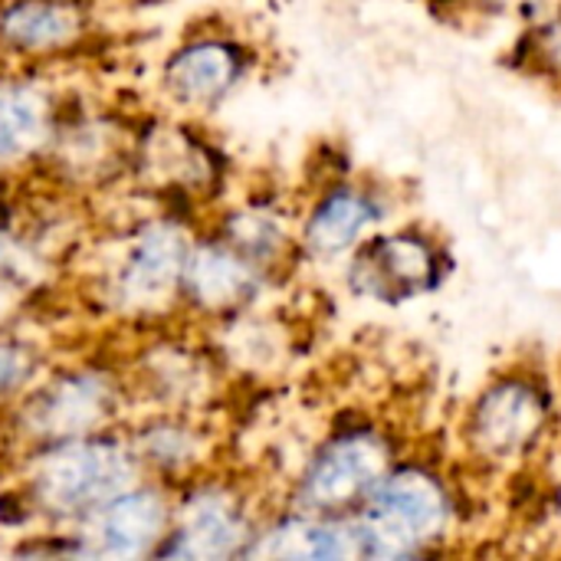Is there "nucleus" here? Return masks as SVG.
Here are the masks:
<instances>
[{
    "label": "nucleus",
    "mask_w": 561,
    "mask_h": 561,
    "mask_svg": "<svg viewBox=\"0 0 561 561\" xmlns=\"http://www.w3.org/2000/svg\"><path fill=\"white\" fill-rule=\"evenodd\" d=\"M273 279L276 276L263 266L201 227L181 279V322L224 325L237 316H250Z\"/></svg>",
    "instance_id": "9d476101"
},
{
    "label": "nucleus",
    "mask_w": 561,
    "mask_h": 561,
    "mask_svg": "<svg viewBox=\"0 0 561 561\" xmlns=\"http://www.w3.org/2000/svg\"><path fill=\"white\" fill-rule=\"evenodd\" d=\"M7 473L3 496L26 529H69L145 480L125 424L20 450L7 460Z\"/></svg>",
    "instance_id": "f03ea898"
},
{
    "label": "nucleus",
    "mask_w": 561,
    "mask_h": 561,
    "mask_svg": "<svg viewBox=\"0 0 561 561\" xmlns=\"http://www.w3.org/2000/svg\"><path fill=\"white\" fill-rule=\"evenodd\" d=\"M131 414L135 398L122 358L89 355L76 362H53L46 375L0 414V444L7 447L3 460L39 444L118 427Z\"/></svg>",
    "instance_id": "7ed1b4c3"
},
{
    "label": "nucleus",
    "mask_w": 561,
    "mask_h": 561,
    "mask_svg": "<svg viewBox=\"0 0 561 561\" xmlns=\"http://www.w3.org/2000/svg\"><path fill=\"white\" fill-rule=\"evenodd\" d=\"M3 187H7V181H0V204H3Z\"/></svg>",
    "instance_id": "412c9836"
},
{
    "label": "nucleus",
    "mask_w": 561,
    "mask_h": 561,
    "mask_svg": "<svg viewBox=\"0 0 561 561\" xmlns=\"http://www.w3.org/2000/svg\"><path fill=\"white\" fill-rule=\"evenodd\" d=\"M378 217H381V204L368 187L339 181L309 204L302 220H296L299 253L316 263L342 260L365 240V233L378 224Z\"/></svg>",
    "instance_id": "dca6fc26"
},
{
    "label": "nucleus",
    "mask_w": 561,
    "mask_h": 561,
    "mask_svg": "<svg viewBox=\"0 0 561 561\" xmlns=\"http://www.w3.org/2000/svg\"><path fill=\"white\" fill-rule=\"evenodd\" d=\"M95 36L89 0H0V62L53 69Z\"/></svg>",
    "instance_id": "ddd939ff"
},
{
    "label": "nucleus",
    "mask_w": 561,
    "mask_h": 561,
    "mask_svg": "<svg viewBox=\"0 0 561 561\" xmlns=\"http://www.w3.org/2000/svg\"><path fill=\"white\" fill-rule=\"evenodd\" d=\"M256 66L253 46L224 26H201L181 33V39L158 62V95L161 102L184 115H214L230 102Z\"/></svg>",
    "instance_id": "423d86ee"
},
{
    "label": "nucleus",
    "mask_w": 561,
    "mask_h": 561,
    "mask_svg": "<svg viewBox=\"0 0 561 561\" xmlns=\"http://www.w3.org/2000/svg\"><path fill=\"white\" fill-rule=\"evenodd\" d=\"M263 510L253 493L214 467L181 486H174V516L164 546L154 559L168 561H227L247 559L263 523Z\"/></svg>",
    "instance_id": "20e7f679"
},
{
    "label": "nucleus",
    "mask_w": 561,
    "mask_h": 561,
    "mask_svg": "<svg viewBox=\"0 0 561 561\" xmlns=\"http://www.w3.org/2000/svg\"><path fill=\"white\" fill-rule=\"evenodd\" d=\"M247 559L342 561L362 559L352 516H316L299 510L266 513Z\"/></svg>",
    "instance_id": "f3484780"
},
{
    "label": "nucleus",
    "mask_w": 561,
    "mask_h": 561,
    "mask_svg": "<svg viewBox=\"0 0 561 561\" xmlns=\"http://www.w3.org/2000/svg\"><path fill=\"white\" fill-rule=\"evenodd\" d=\"M135 355L122 358L135 411L174 408V411H210L224 385L220 355L184 332H141Z\"/></svg>",
    "instance_id": "6e6552de"
},
{
    "label": "nucleus",
    "mask_w": 561,
    "mask_h": 561,
    "mask_svg": "<svg viewBox=\"0 0 561 561\" xmlns=\"http://www.w3.org/2000/svg\"><path fill=\"white\" fill-rule=\"evenodd\" d=\"M348 263V286L362 299L408 302L431 293L444 276L440 250L417 230H394L362 240Z\"/></svg>",
    "instance_id": "4468645a"
},
{
    "label": "nucleus",
    "mask_w": 561,
    "mask_h": 561,
    "mask_svg": "<svg viewBox=\"0 0 561 561\" xmlns=\"http://www.w3.org/2000/svg\"><path fill=\"white\" fill-rule=\"evenodd\" d=\"M352 519L362 559H411L444 536L450 523V496L431 470L391 467Z\"/></svg>",
    "instance_id": "39448f33"
},
{
    "label": "nucleus",
    "mask_w": 561,
    "mask_h": 561,
    "mask_svg": "<svg viewBox=\"0 0 561 561\" xmlns=\"http://www.w3.org/2000/svg\"><path fill=\"white\" fill-rule=\"evenodd\" d=\"M62 115V92L49 69L0 62V181L13 184L39 171Z\"/></svg>",
    "instance_id": "9b49d317"
},
{
    "label": "nucleus",
    "mask_w": 561,
    "mask_h": 561,
    "mask_svg": "<svg viewBox=\"0 0 561 561\" xmlns=\"http://www.w3.org/2000/svg\"><path fill=\"white\" fill-rule=\"evenodd\" d=\"M549 424V398L529 378H500L473 404L467 437L477 457L513 463L526 457Z\"/></svg>",
    "instance_id": "2eb2a0df"
},
{
    "label": "nucleus",
    "mask_w": 561,
    "mask_h": 561,
    "mask_svg": "<svg viewBox=\"0 0 561 561\" xmlns=\"http://www.w3.org/2000/svg\"><path fill=\"white\" fill-rule=\"evenodd\" d=\"M125 434L148 480L181 486L220 467V434L207 411L145 408L125 421Z\"/></svg>",
    "instance_id": "f8f14e48"
},
{
    "label": "nucleus",
    "mask_w": 561,
    "mask_h": 561,
    "mask_svg": "<svg viewBox=\"0 0 561 561\" xmlns=\"http://www.w3.org/2000/svg\"><path fill=\"white\" fill-rule=\"evenodd\" d=\"M394 457L385 434L345 427L329 434L302 463L289 486L286 510L316 516H355L375 486L388 477Z\"/></svg>",
    "instance_id": "0eeeda50"
},
{
    "label": "nucleus",
    "mask_w": 561,
    "mask_h": 561,
    "mask_svg": "<svg viewBox=\"0 0 561 561\" xmlns=\"http://www.w3.org/2000/svg\"><path fill=\"white\" fill-rule=\"evenodd\" d=\"M197 233L201 224L181 210H151L105 230L82 270L85 302L138 335L181 325V279Z\"/></svg>",
    "instance_id": "f257e3e1"
},
{
    "label": "nucleus",
    "mask_w": 561,
    "mask_h": 561,
    "mask_svg": "<svg viewBox=\"0 0 561 561\" xmlns=\"http://www.w3.org/2000/svg\"><path fill=\"white\" fill-rule=\"evenodd\" d=\"M204 227L240 250L247 260L263 266L270 276H279L299 256L296 220L270 197H243L237 204H227Z\"/></svg>",
    "instance_id": "a211bd4d"
},
{
    "label": "nucleus",
    "mask_w": 561,
    "mask_h": 561,
    "mask_svg": "<svg viewBox=\"0 0 561 561\" xmlns=\"http://www.w3.org/2000/svg\"><path fill=\"white\" fill-rule=\"evenodd\" d=\"M53 352L46 342H39L33 332H26L16 322L0 325V414L26 394L53 365Z\"/></svg>",
    "instance_id": "6ab92c4d"
},
{
    "label": "nucleus",
    "mask_w": 561,
    "mask_h": 561,
    "mask_svg": "<svg viewBox=\"0 0 561 561\" xmlns=\"http://www.w3.org/2000/svg\"><path fill=\"white\" fill-rule=\"evenodd\" d=\"M26 299L30 296L23 289H13V286L0 283V325L16 322L23 316V309H26Z\"/></svg>",
    "instance_id": "aec40b11"
},
{
    "label": "nucleus",
    "mask_w": 561,
    "mask_h": 561,
    "mask_svg": "<svg viewBox=\"0 0 561 561\" xmlns=\"http://www.w3.org/2000/svg\"><path fill=\"white\" fill-rule=\"evenodd\" d=\"M171 516L174 486L145 477L62 533L69 539L72 559L145 561L154 559L164 546Z\"/></svg>",
    "instance_id": "1a4fd4ad"
}]
</instances>
